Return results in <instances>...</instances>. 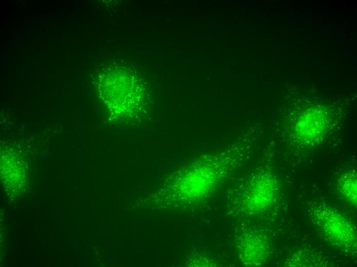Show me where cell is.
<instances>
[{"label":"cell","instance_id":"obj_2","mask_svg":"<svg viewBox=\"0 0 357 267\" xmlns=\"http://www.w3.org/2000/svg\"><path fill=\"white\" fill-rule=\"evenodd\" d=\"M328 126V120L323 113L308 112L298 120L294 127V132L300 141L312 143L323 137Z\"/></svg>","mask_w":357,"mask_h":267},{"label":"cell","instance_id":"obj_4","mask_svg":"<svg viewBox=\"0 0 357 267\" xmlns=\"http://www.w3.org/2000/svg\"><path fill=\"white\" fill-rule=\"evenodd\" d=\"M268 245L259 235H250L241 242L240 253L243 261L250 265L260 264L266 257Z\"/></svg>","mask_w":357,"mask_h":267},{"label":"cell","instance_id":"obj_1","mask_svg":"<svg viewBox=\"0 0 357 267\" xmlns=\"http://www.w3.org/2000/svg\"><path fill=\"white\" fill-rule=\"evenodd\" d=\"M316 217L325 232L336 243L345 247L356 244L354 228L338 212L329 207H323L318 209Z\"/></svg>","mask_w":357,"mask_h":267},{"label":"cell","instance_id":"obj_3","mask_svg":"<svg viewBox=\"0 0 357 267\" xmlns=\"http://www.w3.org/2000/svg\"><path fill=\"white\" fill-rule=\"evenodd\" d=\"M275 190V183L271 176H262L257 179L248 195V208L259 211L268 207L273 202Z\"/></svg>","mask_w":357,"mask_h":267},{"label":"cell","instance_id":"obj_5","mask_svg":"<svg viewBox=\"0 0 357 267\" xmlns=\"http://www.w3.org/2000/svg\"><path fill=\"white\" fill-rule=\"evenodd\" d=\"M339 189L346 201L354 207L356 206V176L354 173H346L339 181Z\"/></svg>","mask_w":357,"mask_h":267}]
</instances>
